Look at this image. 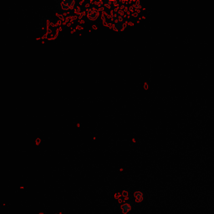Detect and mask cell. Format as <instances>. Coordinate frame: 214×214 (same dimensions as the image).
Returning <instances> with one entry per match:
<instances>
[{
  "label": "cell",
  "mask_w": 214,
  "mask_h": 214,
  "mask_svg": "<svg viewBox=\"0 0 214 214\" xmlns=\"http://www.w3.org/2000/svg\"><path fill=\"white\" fill-rule=\"evenodd\" d=\"M88 16H89V18L90 19L95 20V19H97L98 16H99V12H98L97 9H95V8H91L88 10Z\"/></svg>",
  "instance_id": "6da1fadb"
},
{
  "label": "cell",
  "mask_w": 214,
  "mask_h": 214,
  "mask_svg": "<svg viewBox=\"0 0 214 214\" xmlns=\"http://www.w3.org/2000/svg\"><path fill=\"white\" fill-rule=\"evenodd\" d=\"M73 4V2L72 1H64L62 3V7L64 9H69L70 7H71V5Z\"/></svg>",
  "instance_id": "277c9868"
},
{
  "label": "cell",
  "mask_w": 214,
  "mask_h": 214,
  "mask_svg": "<svg viewBox=\"0 0 214 214\" xmlns=\"http://www.w3.org/2000/svg\"><path fill=\"white\" fill-rule=\"evenodd\" d=\"M122 17H123V14H122V12L121 11H119V10H117V11H115L113 14H112V19L113 20L115 21H120V19H122Z\"/></svg>",
  "instance_id": "3957f363"
},
{
  "label": "cell",
  "mask_w": 214,
  "mask_h": 214,
  "mask_svg": "<svg viewBox=\"0 0 214 214\" xmlns=\"http://www.w3.org/2000/svg\"><path fill=\"white\" fill-rule=\"evenodd\" d=\"M125 28V23L123 20L117 21V22L114 23V29L117 30V31H121Z\"/></svg>",
  "instance_id": "7a4b0ae2"
}]
</instances>
